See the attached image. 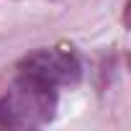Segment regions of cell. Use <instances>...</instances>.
<instances>
[{"label":"cell","instance_id":"obj_1","mask_svg":"<svg viewBox=\"0 0 131 131\" xmlns=\"http://www.w3.org/2000/svg\"><path fill=\"white\" fill-rule=\"evenodd\" d=\"M59 90L16 72L0 90V128H36L54 118Z\"/></svg>","mask_w":131,"mask_h":131},{"label":"cell","instance_id":"obj_2","mask_svg":"<svg viewBox=\"0 0 131 131\" xmlns=\"http://www.w3.org/2000/svg\"><path fill=\"white\" fill-rule=\"evenodd\" d=\"M18 72H23L54 90H62L80 80L82 64L72 46H44L21 59Z\"/></svg>","mask_w":131,"mask_h":131}]
</instances>
